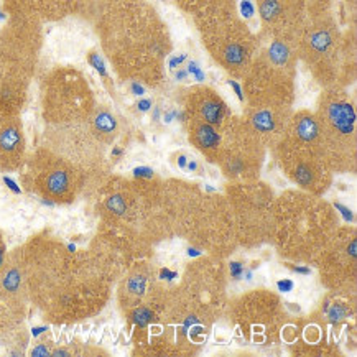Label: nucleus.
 Masks as SVG:
<instances>
[{
    "label": "nucleus",
    "instance_id": "72a5a7b5",
    "mask_svg": "<svg viewBox=\"0 0 357 357\" xmlns=\"http://www.w3.org/2000/svg\"><path fill=\"white\" fill-rule=\"evenodd\" d=\"M188 255H190V257H199L201 252L196 250V249H190V250H188Z\"/></svg>",
    "mask_w": 357,
    "mask_h": 357
},
{
    "label": "nucleus",
    "instance_id": "f8f14e48",
    "mask_svg": "<svg viewBox=\"0 0 357 357\" xmlns=\"http://www.w3.org/2000/svg\"><path fill=\"white\" fill-rule=\"evenodd\" d=\"M132 319H134V323L139 324L140 328H144L150 323V319H152V311H149L146 308H139L134 314H132Z\"/></svg>",
    "mask_w": 357,
    "mask_h": 357
},
{
    "label": "nucleus",
    "instance_id": "5701e85b",
    "mask_svg": "<svg viewBox=\"0 0 357 357\" xmlns=\"http://www.w3.org/2000/svg\"><path fill=\"white\" fill-rule=\"evenodd\" d=\"M336 209H340V211L342 213V216H344L346 221H354V216H352V211H351V209H347L346 206H342V204L337 203V204H336Z\"/></svg>",
    "mask_w": 357,
    "mask_h": 357
},
{
    "label": "nucleus",
    "instance_id": "ddd939ff",
    "mask_svg": "<svg viewBox=\"0 0 357 357\" xmlns=\"http://www.w3.org/2000/svg\"><path fill=\"white\" fill-rule=\"evenodd\" d=\"M127 290H129L130 293H134V295H140V293L145 290V278H142V277L130 278L129 285H127Z\"/></svg>",
    "mask_w": 357,
    "mask_h": 357
},
{
    "label": "nucleus",
    "instance_id": "1a4fd4ad",
    "mask_svg": "<svg viewBox=\"0 0 357 357\" xmlns=\"http://www.w3.org/2000/svg\"><path fill=\"white\" fill-rule=\"evenodd\" d=\"M252 123L262 134H267V132H272L275 129V121H273V116L268 111H259L252 117Z\"/></svg>",
    "mask_w": 357,
    "mask_h": 357
},
{
    "label": "nucleus",
    "instance_id": "7ed1b4c3",
    "mask_svg": "<svg viewBox=\"0 0 357 357\" xmlns=\"http://www.w3.org/2000/svg\"><path fill=\"white\" fill-rule=\"evenodd\" d=\"M326 123L331 134L337 137H351L354 134L356 112L346 100H336L326 107Z\"/></svg>",
    "mask_w": 357,
    "mask_h": 357
},
{
    "label": "nucleus",
    "instance_id": "9b49d317",
    "mask_svg": "<svg viewBox=\"0 0 357 357\" xmlns=\"http://www.w3.org/2000/svg\"><path fill=\"white\" fill-rule=\"evenodd\" d=\"M270 58L275 65H283L288 59V48L285 45L280 43V41H275V43L270 47Z\"/></svg>",
    "mask_w": 357,
    "mask_h": 357
},
{
    "label": "nucleus",
    "instance_id": "b1692460",
    "mask_svg": "<svg viewBox=\"0 0 357 357\" xmlns=\"http://www.w3.org/2000/svg\"><path fill=\"white\" fill-rule=\"evenodd\" d=\"M132 93H134L135 96H144L145 94V88L142 84H139V82L134 81L132 82Z\"/></svg>",
    "mask_w": 357,
    "mask_h": 357
},
{
    "label": "nucleus",
    "instance_id": "2f4dec72",
    "mask_svg": "<svg viewBox=\"0 0 357 357\" xmlns=\"http://www.w3.org/2000/svg\"><path fill=\"white\" fill-rule=\"evenodd\" d=\"M193 76H195V79H196V81H199V82H201V81H204V79H206V73H204L203 70H198V71H196V73H195V75H193Z\"/></svg>",
    "mask_w": 357,
    "mask_h": 357
},
{
    "label": "nucleus",
    "instance_id": "20e7f679",
    "mask_svg": "<svg viewBox=\"0 0 357 357\" xmlns=\"http://www.w3.org/2000/svg\"><path fill=\"white\" fill-rule=\"evenodd\" d=\"M22 89L15 79L0 81V116L12 117L18 109Z\"/></svg>",
    "mask_w": 357,
    "mask_h": 357
},
{
    "label": "nucleus",
    "instance_id": "cd10ccee",
    "mask_svg": "<svg viewBox=\"0 0 357 357\" xmlns=\"http://www.w3.org/2000/svg\"><path fill=\"white\" fill-rule=\"evenodd\" d=\"M3 181H6L7 185H8V188H10V190H13V191H15V193H20V188H18V186H17V183H15V181H12L10 178H3Z\"/></svg>",
    "mask_w": 357,
    "mask_h": 357
},
{
    "label": "nucleus",
    "instance_id": "9d476101",
    "mask_svg": "<svg viewBox=\"0 0 357 357\" xmlns=\"http://www.w3.org/2000/svg\"><path fill=\"white\" fill-rule=\"evenodd\" d=\"M106 208L109 213H114L116 216H122L127 211V203L122 195H112L111 198L106 201Z\"/></svg>",
    "mask_w": 357,
    "mask_h": 357
},
{
    "label": "nucleus",
    "instance_id": "423d86ee",
    "mask_svg": "<svg viewBox=\"0 0 357 357\" xmlns=\"http://www.w3.org/2000/svg\"><path fill=\"white\" fill-rule=\"evenodd\" d=\"M195 142L201 150H216L219 146V134L211 123H199L195 130Z\"/></svg>",
    "mask_w": 357,
    "mask_h": 357
},
{
    "label": "nucleus",
    "instance_id": "c756f323",
    "mask_svg": "<svg viewBox=\"0 0 357 357\" xmlns=\"http://www.w3.org/2000/svg\"><path fill=\"white\" fill-rule=\"evenodd\" d=\"M3 262H6V249H3V244L0 242V270L3 268Z\"/></svg>",
    "mask_w": 357,
    "mask_h": 357
},
{
    "label": "nucleus",
    "instance_id": "c85d7f7f",
    "mask_svg": "<svg viewBox=\"0 0 357 357\" xmlns=\"http://www.w3.org/2000/svg\"><path fill=\"white\" fill-rule=\"evenodd\" d=\"M175 77L178 81H186L188 79V71L186 70H178L175 73Z\"/></svg>",
    "mask_w": 357,
    "mask_h": 357
},
{
    "label": "nucleus",
    "instance_id": "473e14b6",
    "mask_svg": "<svg viewBox=\"0 0 357 357\" xmlns=\"http://www.w3.org/2000/svg\"><path fill=\"white\" fill-rule=\"evenodd\" d=\"M186 168L190 172H196L198 170V163H196V160H190V162H188V165H186Z\"/></svg>",
    "mask_w": 357,
    "mask_h": 357
},
{
    "label": "nucleus",
    "instance_id": "4be33fe9",
    "mask_svg": "<svg viewBox=\"0 0 357 357\" xmlns=\"http://www.w3.org/2000/svg\"><path fill=\"white\" fill-rule=\"evenodd\" d=\"M152 106H153L152 99H142L139 100V104H137V107H139L140 112H149L150 109H152Z\"/></svg>",
    "mask_w": 357,
    "mask_h": 357
},
{
    "label": "nucleus",
    "instance_id": "39448f33",
    "mask_svg": "<svg viewBox=\"0 0 357 357\" xmlns=\"http://www.w3.org/2000/svg\"><path fill=\"white\" fill-rule=\"evenodd\" d=\"M199 112L201 117L204 119L206 123H211V126H219L224 121V114H226V106L221 102L219 98H206L203 102L199 104Z\"/></svg>",
    "mask_w": 357,
    "mask_h": 357
},
{
    "label": "nucleus",
    "instance_id": "412c9836",
    "mask_svg": "<svg viewBox=\"0 0 357 357\" xmlns=\"http://www.w3.org/2000/svg\"><path fill=\"white\" fill-rule=\"evenodd\" d=\"M188 58V54H180V56H173L170 61H168V66H170V70H176V68H180V65L185 59Z\"/></svg>",
    "mask_w": 357,
    "mask_h": 357
},
{
    "label": "nucleus",
    "instance_id": "f3484780",
    "mask_svg": "<svg viewBox=\"0 0 357 357\" xmlns=\"http://www.w3.org/2000/svg\"><path fill=\"white\" fill-rule=\"evenodd\" d=\"M91 63H93L94 68L100 73V75H102V76L107 75L106 66H104V61L99 58V54H91Z\"/></svg>",
    "mask_w": 357,
    "mask_h": 357
},
{
    "label": "nucleus",
    "instance_id": "f704fd0d",
    "mask_svg": "<svg viewBox=\"0 0 357 357\" xmlns=\"http://www.w3.org/2000/svg\"><path fill=\"white\" fill-rule=\"evenodd\" d=\"M153 121H160V109L158 107L153 109Z\"/></svg>",
    "mask_w": 357,
    "mask_h": 357
},
{
    "label": "nucleus",
    "instance_id": "aec40b11",
    "mask_svg": "<svg viewBox=\"0 0 357 357\" xmlns=\"http://www.w3.org/2000/svg\"><path fill=\"white\" fill-rule=\"evenodd\" d=\"M227 84L231 86L232 89H234V93H236V96H237V99H239L241 102H244V93H242V88H241L239 82H236V81L229 79V81H227Z\"/></svg>",
    "mask_w": 357,
    "mask_h": 357
},
{
    "label": "nucleus",
    "instance_id": "4468645a",
    "mask_svg": "<svg viewBox=\"0 0 357 357\" xmlns=\"http://www.w3.org/2000/svg\"><path fill=\"white\" fill-rule=\"evenodd\" d=\"M346 313H347L346 308H342L341 305H333V308L328 311V317L331 321H337V319L344 318Z\"/></svg>",
    "mask_w": 357,
    "mask_h": 357
},
{
    "label": "nucleus",
    "instance_id": "c9c22d12",
    "mask_svg": "<svg viewBox=\"0 0 357 357\" xmlns=\"http://www.w3.org/2000/svg\"><path fill=\"white\" fill-rule=\"evenodd\" d=\"M206 190H208L209 193H213V191H214V188H213L211 185H206Z\"/></svg>",
    "mask_w": 357,
    "mask_h": 357
},
{
    "label": "nucleus",
    "instance_id": "bb28decb",
    "mask_svg": "<svg viewBox=\"0 0 357 357\" xmlns=\"http://www.w3.org/2000/svg\"><path fill=\"white\" fill-rule=\"evenodd\" d=\"M291 270L293 272H296V273H303V275H310V268L308 267H298V265H291Z\"/></svg>",
    "mask_w": 357,
    "mask_h": 357
},
{
    "label": "nucleus",
    "instance_id": "393cba45",
    "mask_svg": "<svg viewBox=\"0 0 357 357\" xmlns=\"http://www.w3.org/2000/svg\"><path fill=\"white\" fill-rule=\"evenodd\" d=\"M160 277L167 278V280H173V278H176V272H170L168 268H163L162 272H160Z\"/></svg>",
    "mask_w": 357,
    "mask_h": 357
},
{
    "label": "nucleus",
    "instance_id": "f03ea898",
    "mask_svg": "<svg viewBox=\"0 0 357 357\" xmlns=\"http://www.w3.org/2000/svg\"><path fill=\"white\" fill-rule=\"evenodd\" d=\"M38 186L47 196L65 199L73 190V175L63 165L50 167L38 176Z\"/></svg>",
    "mask_w": 357,
    "mask_h": 357
},
{
    "label": "nucleus",
    "instance_id": "a211bd4d",
    "mask_svg": "<svg viewBox=\"0 0 357 357\" xmlns=\"http://www.w3.org/2000/svg\"><path fill=\"white\" fill-rule=\"evenodd\" d=\"M134 175L137 178H152L153 170H152V168H149V167H139V168H135V170H134Z\"/></svg>",
    "mask_w": 357,
    "mask_h": 357
},
{
    "label": "nucleus",
    "instance_id": "0eeeda50",
    "mask_svg": "<svg viewBox=\"0 0 357 357\" xmlns=\"http://www.w3.org/2000/svg\"><path fill=\"white\" fill-rule=\"evenodd\" d=\"M93 129L98 135L107 137L116 134L117 121L109 111H98L93 117Z\"/></svg>",
    "mask_w": 357,
    "mask_h": 357
},
{
    "label": "nucleus",
    "instance_id": "f257e3e1",
    "mask_svg": "<svg viewBox=\"0 0 357 357\" xmlns=\"http://www.w3.org/2000/svg\"><path fill=\"white\" fill-rule=\"evenodd\" d=\"M24 134L17 119L3 117L0 122V167L12 170L22 162Z\"/></svg>",
    "mask_w": 357,
    "mask_h": 357
},
{
    "label": "nucleus",
    "instance_id": "2eb2a0df",
    "mask_svg": "<svg viewBox=\"0 0 357 357\" xmlns=\"http://www.w3.org/2000/svg\"><path fill=\"white\" fill-rule=\"evenodd\" d=\"M241 13H242V15H244L245 18L254 17V13H255L254 3H252L250 0H242V2H241Z\"/></svg>",
    "mask_w": 357,
    "mask_h": 357
},
{
    "label": "nucleus",
    "instance_id": "dca6fc26",
    "mask_svg": "<svg viewBox=\"0 0 357 357\" xmlns=\"http://www.w3.org/2000/svg\"><path fill=\"white\" fill-rule=\"evenodd\" d=\"M244 265L239 264V262H232L231 264V275L234 280H241L242 277H244Z\"/></svg>",
    "mask_w": 357,
    "mask_h": 357
},
{
    "label": "nucleus",
    "instance_id": "6ab92c4d",
    "mask_svg": "<svg viewBox=\"0 0 357 357\" xmlns=\"http://www.w3.org/2000/svg\"><path fill=\"white\" fill-rule=\"evenodd\" d=\"M277 287H278V290H280V291L288 293V291L293 290V287H295V283H293L291 280H288V278H283V280L277 282Z\"/></svg>",
    "mask_w": 357,
    "mask_h": 357
},
{
    "label": "nucleus",
    "instance_id": "7c9ffc66",
    "mask_svg": "<svg viewBox=\"0 0 357 357\" xmlns=\"http://www.w3.org/2000/svg\"><path fill=\"white\" fill-rule=\"evenodd\" d=\"M186 165H188L186 155H180V157H178V167H180V168H186Z\"/></svg>",
    "mask_w": 357,
    "mask_h": 357
},
{
    "label": "nucleus",
    "instance_id": "6e6552de",
    "mask_svg": "<svg viewBox=\"0 0 357 357\" xmlns=\"http://www.w3.org/2000/svg\"><path fill=\"white\" fill-rule=\"evenodd\" d=\"M295 132H296V137L301 142H305V144H313L314 140L318 139L319 135V127L317 121H313V119L305 116L298 119V122H296V127H295Z\"/></svg>",
    "mask_w": 357,
    "mask_h": 357
},
{
    "label": "nucleus",
    "instance_id": "a878e982",
    "mask_svg": "<svg viewBox=\"0 0 357 357\" xmlns=\"http://www.w3.org/2000/svg\"><path fill=\"white\" fill-rule=\"evenodd\" d=\"M178 117V112L176 111H170V112H167L163 116V121L167 122V123H170V122H173V119H176Z\"/></svg>",
    "mask_w": 357,
    "mask_h": 357
}]
</instances>
